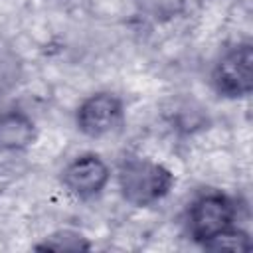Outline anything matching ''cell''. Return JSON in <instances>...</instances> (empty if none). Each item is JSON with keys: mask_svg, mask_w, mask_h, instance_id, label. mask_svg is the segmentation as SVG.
Returning a JSON list of instances; mask_svg holds the SVG:
<instances>
[{"mask_svg": "<svg viewBox=\"0 0 253 253\" xmlns=\"http://www.w3.org/2000/svg\"><path fill=\"white\" fill-rule=\"evenodd\" d=\"M109 166L97 154H81L73 158L61 172L63 186L77 198L97 196L109 182Z\"/></svg>", "mask_w": 253, "mask_h": 253, "instance_id": "5", "label": "cell"}, {"mask_svg": "<svg viewBox=\"0 0 253 253\" xmlns=\"http://www.w3.org/2000/svg\"><path fill=\"white\" fill-rule=\"evenodd\" d=\"M211 85L225 99L247 97L253 89V47L239 43L227 49L211 69Z\"/></svg>", "mask_w": 253, "mask_h": 253, "instance_id": "2", "label": "cell"}, {"mask_svg": "<svg viewBox=\"0 0 253 253\" xmlns=\"http://www.w3.org/2000/svg\"><path fill=\"white\" fill-rule=\"evenodd\" d=\"M36 138L34 121L22 111L0 113V150H22Z\"/></svg>", "mask_w": 253, "mask_h": 253, "instance_id": "6", "label": "cell"}, {"mask_svg": "<svg viewBox=\"0 0 253 253\" xmlns=\"http://www.w3.org/2000/svg\"><path fill=\"white\" fill-rule=\"evenodd\" d=\"M235 221V206L233 202L217 192H210L200 196L188 213V227L192 237L206 245L225 229L233 227Z\"/></svg>", "mask_w": 253, "mask_h": 253, "instance_id": "3", "label": "cell"}, {"mask_svg": "<svg viewBox=\"0 0 253 253\" xmlns=\"http://www.w3.org/2000/svg\"><path fill=\"white\" fill-rule=\"evenodd\" d=\"M123 101L109 91H99L89 95L75 113L77 128L91 136L99 138L115 130L123 121Z\"/></svg>", "mask_w": 253, "mask_h": 253, "instance_id": "4", "label": "cell"}, {"mask_svg": "<svg viewBox=\"0 0 253 253\" xmlns=\"http://www.w3.org/2000/svg\"><path fill=\"white\" fill-rule=\"evenodd\" d=\"M140 14L154 22H166L176 18L184 10V0H134Z\"/></svg>", "mask_w": 253, "mask_h": 253, "instance_id": "8", "label": "cell"}, {"mask_svg": "<svg viewBox=\"0 0 253 253\" xmlns=\"http://www.w3.org/2000/svg\"><path fill=\"white\" fill-rule=\"evenodd\" d=\"M174 186V174L152 160L128 158L119 170V188L123 198L136 206L146 208L162 200Z\"/></svg>", "mask_w": 253, "mask_h": 253, "instance_id": "1", "label": "cell"}, {"mask_svg": "<svg viewBox=\"0 0 253 253\" xmlns=\"http://www.w3.org/2000/svg\"><path fill=\"white\" fill-rule=\"evenodd\" d=\"M204 247L213 249V251H237L239 253V251H249L253 245H251L249 235L243 229L229 227L223 233H219L217 237H213L211 241H208Z\"/></svg>", "mask_w": 253, "mask_h": 253, "instance_id": "9", "label": "cell"}, {"mask_svg": "<svg viewBox=\"0 0 253 253\" xmlns=\"http://www.w3.org/2000/svg\"><path fill=\"white\" fill-rule=\"evenodd\" d=\"M40 251H87L91 249V243L87 237H83L79 231L73 229H57L51 235H47L42 243L36 245Z\"/></svg>", "mask_w": 253, "mask_h": 253, "instance_id": "7", "label": "cell"}]
</instances>
